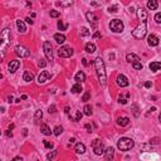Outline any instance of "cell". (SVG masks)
Listing matches in <instances>:
<instances>
[{"mask_svg": "<svg viewBox=\"0 0 161 161\" xmlns=\"http://www.w3.org/2000/svg\"><path fill=\"white\" fill-rule=\"evenodd\" d=\"M95 67H96V72H97L99 84H101L102 88H104L107 84V74H106V69H104L103 59L101 57H97L95 59Z\"/></svg>", "mask_w": 161, "mask_h": 161, "instance_id": "cell-1", "label": "cell"}, {"mask_svg": "<svg viewBox=\"0 0 161 161\" xmlns=\"http://www.w3.org/2000/svg\"><path fill=\"white\" fill-rule=\"evenodd\" d=\"M133 146H135L133 140L128 139V137H122V139H120L118 142H117V147L121 151H128V150H131Z\"/></svg>", "mask_w": 161, "mask_h": 161, "instance_id": "cell-2", "label": "cell"}, {"mask_svg": "<svg viewBox=\"0 0 161 161\" xmlns=\"http://www.w3.org/2000/svg\"><path fill=\"white\" fill-rule=\"evenodd\" d=\"M0 39H1V51L3 53H5V51H7V48L10 45V29L5 28L4 30H3L1 35H0Z\"/></svg>", "mask_w": 161, "mask_h": 161, "instance_id": "cell-3", "label": "cell"}, {"mask_svg": "<svg viewBox=\"0 0 161 161\" xmlns=\"http://www.w3.org/2000/svg\"><path fill=\"white\" fill-rule=\"evenodd\" d=\"M146 32H147V24H146V22H141V24L132 32V35L137 39H142L146 35Z\"/></svg>", "mask_w": 161, "mask_h": 161, "instance_id": "cell-4", "label": "cell"}, {"mask_svg": "<svg viewBox=\"0 0 161 161\" xmlns=\"http://www.w3.org/2000/svg\"><path fill=\"white\" fill-rule=\"evenodd\" d=\"M124 23H122V20L120 19H113L111 20L110 23V29L113 32V33H121V32H124Z\"/></svg>", "mask_w": 161, "mask_h": 161, "instance_id": "cell-5", "label": "cell"}, {"mask_svg": "<svg viewBox=\"0 0 161 161\" xmlns=\"http://www.w3.org/2000/svg\"><path fill=\"white\" fill-rule=\"evenodd\" d=\"M92 149H93V151H95L96 155H102V154H104L103 142H102L99 139H96L95 141L92 142Z\"/></svg>", "mask_w": 161, "mask_h": 161, "instance_id": "cell-6", "label": "cell"}, {"mask_svg": "<svg viewBox=\"0 0 161 161\" xmlns=\"http://www.w3.org/2000/svg\"><path fill=\"white\" fill-rule=\"evenodd\" d=\"M73 53H74V51H73L71 47H67V45H63L58 49V55L62 58H69L73 55Z\"/></svg>", "mask_w": 161, "mask_h": 161, "instance_id": "cell-7", "label": "cell"}, {"mask_svg": "<svg viewBox=\"0 0 161 161\" xmlns=\"http://www.w3.org/2000/svg\"><path fill=\"white\" fill-rule=\"evenodd\" d=\"M43 51H44V54L48 60H53V47H52L51 42H44L43 43Z\"/></svg>", "mask_w": 161, "mask_h": 161, "instance_id": "cell-8", "label": "cell"}, {"mask_svg": "<svg viewBox=\"0 0 161 161\" xmlns=\"http://www.w3.org/2000/svg\"><path fill=\"white\" fill-rule=\"evenodd\" d=\"M15 54L20 58H28L29 55H30V51H29L28 48H25V47H23V45H16L15 47Z\"/></svg>", "mask_w": 161, "mask_h": 161, "instance_id": "cell-9", "label": "cell"}, {"mask_svg": "<svg viewBox=\"0 0 161 161\" xmlns=\"http://www.w3.org/2000/svg\"><path fill=\"white\" fill-rule=\"evenodd\" d=\"M86 18H87V20H88V23L91 24V27H92L93 29L97 28V24H98V18H97V15H96L95 13H92V11H88V13L86 14Z\"/></svg>", "mask_w": 161, "mask_h": 161, "instance_id": "cell-10", "label": "cell"}, {"mask_svg": "<svg viewBox=\"0 0 161 161\" xmlns=\"http://www.w3.org/2000/svg\"><path fill=\"white\" fill-rule=\"evenodd\" d=\"M49 78H52V74H51V73L47 72V71H43V72L39 74V77H38V83H39V84L45 83V82L48 81Z\"/></svg>", "mask_w": 161, "mask_h": 161, "instance_id": "cell-11", "label": "cell"}, {"mask_svg": "<svg viewBox=\"0 0 161 161\" xmlns=\"http://www.w3.org/2000/svg\"><path fill=\"white\" fill-rule=\"evenodd\" d=\"M147 43H149V45H150V47H157V45H159V43H160V40H159V38H157L156 35L150 34L149 38H147Z\"/></svg>", "mask_w": 161, "mask_h": 161, "instance_id": "cell-12", "label": "cell"}, {"mask_svg": "<svg viewBox=\"0 0 161 161\" xmlns=\"http://www.w3.org/2000/svg\"><path fill=\"white\" fill-rule=\"evenodd\" d=\"M117 84H118L120 87H127L128 86V80L124 74H118L117 76Z\"/></svg>", "mask_w": 161, "mask_h": 161, "instance_id": "cell-13", "label": "cell"}, {"mask_svg": "<svg viewBox=\"0 0 161 161\" xmlns=\"http://www.w3.org/2000/svg\"><path fill=\"white\" fill-rule=\"evenodd\" d=\"M19 67H20L19 60H11V62L9 63V66H8V68H9V72L10 73H14V72L18 71Z\"/></svg>", "mask_w": 161, "mask_h": 161, "instance_id": "cell-14", "label": "cell"}, {"mask_svg": "<svg viewBox=\"0 0 161 161\" xmlns=\"http://www.w3.org/2000/svg\"><path fill=\"white\" fill-rule=\"evenodd\" d=\"M137 18L141 20V22H146V19H147V13H146V10L142 9V8L137 9Z\"/></svg>", "mask_w": 161, "mask_h": 161, "instance_id": "cell-15", "label": "cell"}, {"mask_svg": "<svg viewBox=\"0 0 161 161\" xmlns=\"http://www.w3.org/2000/svg\"><path fill=\"white\" fill-rule=\"evenodd\" d=\"M113 156H115V150H113V147H107L106 150H104V157H106V160H112Z\"/></svg>", "mask_w": 161, "mask_h": 161, "instance_id": "cell-16", "label": "cell"}, {"mask_svg": "<svg viewBox=\"0 0 161 161\" xmlns=\"http://www.w3.org/2000/svg\"><path fill=\"white\" fill-rule=\"evenodd\" d=\"M126 59H127V62H130V63L141 62V59H140L139 55H136V54H133V53H130V54L126 55Z\"/></svg>", "mask_w": 161, "mask_h": 161, "instance_id": "cell-17", "label": "cell"}, {"mask_svg": "<svg viewBox=\"0 0 161 161\" xmlns=\"http://www.w3.org/2000/svg\"><path fill=\"white\" fill-rule=\"evenodd\" d=\"M16 27H18V32L22 34L27 33V28H25V24L23 23V20H16Z\"/></svg>", "mask_w": 161, "mask_h": 161, "instance_id": "cell-18", "label": "cell"}, {"mask_svg": "<svg viewBox=\"0 0 161 161\" xmlns=\"http://www.w3.org/2000/svg\"><path fill=\"white\" fill-rule=\"evenodd\" d=\"M40 132H42L43 135H45V136H51L52 131H51V127H49L48 125L43 124L42 126H40Z\"/></svg>", "mask_w": 161, "mask_h": 161, "instance_id": "cell-19", "label": "cell"}, {"mask_svg": "<svg viewBox=\"0 0 161 161\" xmlns=\"http://www.w3.org/2000/svg\"><path fill=\"white\" fill-rule=\"evenodd\" d=\"M117 124L120 126H122V127H125V126H127L130 124V118L128 117H118L117 118Z\"/></svg>", "mask_w": 161, "mask_h": 161, "instance_id": "cell-20", "label": "cell"}, {"mask_svg": "<svg viewBox=\"0 0 161 161\" xmlns=\"http://www.w3.org/2000/svg\"><path fill=\"white\" fill-rule=\"evenodd\" d=\"M157 7H159V0H149L147 1V8L150 10L157 9Z\"/></svg>", "mask_w": 161, "mask_h": 161, "instance_id": "cell-21", "label": "cell"}, {"mask_svg": "<svg viewBox=\"0 0 161 161\" xmlns=\"http://www.w3.org/2000/svg\"><path fill=\"white\" fill-rule=\"evenodd\" d=\"M54 39L58 44H63V43L66 42V35H64V34H60V33L54 34Z\"/></svg>", "mask_w": 161, "mask_h": 161, "instance_id": "cell-22", "label": "cell"}, {"mask_svg": "<svg viewBox=\"0 0 161 161\" xmlns=\"http://www.w3.org/2000/svg\"><path fill=\"white\" fill-rule=\"evenodd\" d=\"M74 80L77 81V83H81V82H84V81H86V74H84V73L82 72V71H81V72H78L77 74L74 76Z\"/></svg>", "mask_w": 161, "mask_h": 161, "instance_id": "cell-23", "label": "cell"}, {"mask_svg": "<svg viewBox=\"0 0 161 161\" xmlns=\"http://www.w3.org/2000/svg\"><path fill=\"white\" fill-rule=\"evenodd\" d=\"M23 80H24L25 82H32V81L34 80L33 73L29 72V71H25V72H24V74H23Z\"/></svg>", "mask_w": 161, "mask_h": 161, "instance_id": "cell-24", "label": "cell"}, {"mask_svg": "<svg viewBox=\"0 0 161 161\" xmlns=\"http://www.w3.org/2000/svg\"><path fill=\"white\" fill-rule=\"evenodd\" d=\"M128 98H130V93H125V95H120V97H118V102L120 103H122V104H126L127 103V101H128Z\"/></svg>", "mask_w": 161, "mask_h": 161, "instance_id": "cell-25", "label": "cell"}, {"mask_svg": "<svg viewBox=\"0 0 161 161\" xmlns=\"http://www.w3.org/2000/svg\"><path fill=\"white\" fill-rule=\"evenodd\" d=\"M74 150H76L77 154H84V152H86V146H84L83 143L80 142V143H77V145H76Z\"/></svg>", "mask_w": 161, "mask_h": 161, "instance_id": "cell-26", "label": "cell"}, {"mask_svg": "<svg viewBox=\"0 0 161 161\" xmlns=\"http://www.w3.org/2000/svg\"><path fill=\"white\" fill-rule=\"evenodd\" d=\"M150 69L152 72H157L159 69H161V63L160 62H152V63H150Z\"/></svg>", "mask_w": 161, "mask_h": 161, "instance_id": "cell-27", "label": "cell"}, {"mask_svg": "<svg viewBox=\"0 0 161 161\" xmlns=\"http://www.w3.org/2000/svg\"><path fill=\"white\" fill-rule=\"evenodd\" d=\"M86 52L87 53H95L96 52V44L95 43H87L86 44Z\"/></svg>", "mask_w": 161, "mask_h": 161, "instance_id": "cell-28", "label": "cell"}, {"mask_svg": "<svg viewBox=\"0 0 161 161\" xmlns=\"http://www.w3.org/2000/svg\"><path fill=\"white\" fill-rule=\"evenodd\" d=\"M73 1H74V0H60L59 4H60V7H63V8H68L73 4Z\"/></svg>", "mask_w": 161, "mask_h": 161, "instance_id": "cell-29", "label": "cell"}, {"mask_svg": "<svg viewBox=\"0 0 161 161\" xmlns=\"http://www.w3.org/2000/svg\"><path fill=\"white\" fill-rule=\"evenodd\" d=\"M83 112H84V115L86 116H91L92 115V107L88 106V104H86V106L83 107Z\"/></svg>", "mask_w": 161, "mask_h": 161, "instance_id": "cell-30", "label": "cell"}, {"mask_svg": "<svg viewBox=\"0 0 161 161\" xmlns=\"http://www.w3.org/2000/svg\"><path fill=\"white\" fill-rule=\"evenodd\" d=\"M81 91H82V86H81L80 83L74 84V86L72 87V92L73 93H81Z\"/></svg>", "mask_w": 161, "mask_h": 161, "instance_id": "cell-31", "label": "cell"}, {"mask_svg": "<svg viewBox=\"0 0 161 161\" xmlns=\"http://www.w3.org/2000/svg\"><path fill=\"white\" fill-rule=\"evenodd\" d=\"M53 131H54L53 133L55 135V136H59V135L63 132V127H62V126H57V127H55Z\"/></svg>", "mask_w": 161, "mask_h": 161, "instance_id": "cell-32", "label": "cell"}, {"mask_svg": "<svg viewBox=\"0 0 161 161\" xmlns=\"http://www.w3.org/2000/svg\"><path fill=\"white\" fill-rule=\"evenodd\" d=\"M57 155H58V151H57V150H54V151H52V152H49V154H48V155H47V159H48V160H53V159H54V157H55V156H57Z\"/></svg>", "mask_w": 161, "mask_h": 161, "instance_id": "cell-33", "label": "cell"}, {"mask_svg": "<svg viewBox=\"0 0 161 161\" xmlns=\"http://www.w3.org/2000/svg\"><path fill=\"white\" fill-rule=\"evenodd\" d=\"M42 117H43V112L40 110H38L37 112H35V115H34V120H35V121H39Z\"/></svg>", "mask_w": 161, "mask_h": 161, "instance_id": "cell-34", "label": "cell"}, {"mask_svg": "<svg viewBox=\"0 0 161 161\" xmlns=\"http://www.w3.org/2000/svg\"><path fill=\"white\" fill-rule=\"evenodd\" d=\"M49 15H51L52 18H59V16H60V13H59V11H57V10H51Z\"/></svg>", "mask_w": 161, "mask_h": 161, "instance_id": "cell-35", "label": "cell"}, {"mask_svg": "<svg viewBox=\"0 0 161 161\" xmlns=\"http://www.w3.org/2000/svg\"><path fill=\"white\" fill-rule=\"evenodd\" d=\"M81 35H83V37H88V35H91V32H89L87 28H82V30H81Z\"/></svg>", "mask_w": 161, "mask_h": 161, "instance_id": "cell-36", "label": "cell"}, {"mask_svg": "<svg viewBox=\"0 0 161 161\" xmlns=\"http://www.w3.org/2000/svg\"><path fill=\"white\" fill-rule=\"evenodd\" d=\"M81 118H82V112H81V111H76L74 121H76V122H78V121H81Z\"/></svg>", "mask_w": 161, "mask_h": 161, "instance_id": "cell-37", "label": "cell"}, {"mask_svg": "<svg viewBox=\"0 0 161 161\" xmlns=\"http://www.w3.org/2000/svg\"><path fill=\"white\" fill-rule=\"evenodd\" d=\"M132 67H133L135 69H140V71L142 69V64H141V62H135V63H132Z\"/></svg>", "mask_w": 161, "mask_h": 161, "instance_id": "cell-38", "label": "cell"}, {"mask_svg": "<svg viewBox=\"0 0 161 161\" xmlns=\"http://www.w3.org/2000/svg\"><path fill=\"white\" fill-rule=\"evenodd\" d=\"M139 107H137V104H132V112H133V115L135 117H139Z\"/></svg>", "mask_w": 161, "mask_h": 161, "instance_id": "cell-39", "label": "cell"}, {"mask_svg": "<svg viewBox=\"0 0 161 161\" xmlns=\"http://www.w3.org/2000/svg\"><path fill=\"white\" fill-rule=\"evenodd\" d=\"M89 97H91V93H89V92H86V93L83 95V97H82V101H83V102H87V101L89 99Z\"/></svg>", "mask_w": 161, "mask_h": 161, "instance_id": "cell-40", "label": "cell"}, {"mask_svg": "<svg viewBox=\"0 0 161 161\" xmlns=\"http://www.w3.org/2000/svg\"><path fill=\"white\" fill-rule=\"evenodd\" d=\"M67 27H68V25H64L63 23H62V20H59V22H58V28H59L60 30H66Z\"/></svg>", "mask_w": 161, "mask_h": 161, "instance_id": "cell-41", "label": "cell"}, {"mask_svg": "<svg viewBox=\"0 0 161 161\" xmlns=\"http://www.w3.org/2000/svg\"><path fill=\"white\" fill-rule=\"evenodd\" d=\"M155 20H156L157 24H161V13H157L156 15H155Z\"/></svg>", "mask_w": 161, "mask_h": 161, "instance_id": "cell-42", "label": "cell"}, {"mask_svg": "<svg viewBox=\"0 0 161 161\" xmlns=\"http://www.w3.org/2000/svg\"><path fill=\"white\" fill-rule=\"evenodd\" d=\"M38 66L40 67V68H44V67L47 66V63H45V60H43V59H40L39 62H38Z\"/></svg>", "mask_w": 161, "mask_h": 161, "instance_id": "cell-43", "label": "cell"}, {"mask_svg": "<svg viewBox=\"0 0 161 161\" xmlns=\"http://www.w3.org/2000/svg\"><path fill=\"white\" fill-rule=\"evenodd\" d=\"M44 146L47 149H53V143L49 142V141H44Z\"/></svg>", "mask_w": 161, "mask_h": 161, "instance_id": "cell-44", "label": "cell"}, {"mask_svg": "<svg viewBox=\"0 0 161 161\" xmlns=\"http://www.w3.org/2000/svg\"><path fill=\"white\" fill-rule=\"evenodd\" d=\"M108 11H110V13H116V11H117V7H116V5L110 7V8H108Z\"/></svg>", "mask_w": 161, "mask_h": 161, "instance_id": "cell-45", "label": "cell"}, {"mask_svg": "<svg viewBox=\"0 0 161 161\" xmlns=\"http://www.w3.org/2000/svg\"><path fill=\"white\" fill-rule=\"evenodd\" d=\"M48 112H49V113H55V106H54V104H52V106L49 107Z\"/></svg>", "mask_w": 161, "mask_h": 161, "instance_id": "cell-46", "label": "cell"}, {"mask_svg": "<svg viewBox=\"0 0 161 161\" xmlns=\"http://www.w3.org/2000/svg\"><path fill=\"white\" fill-rule=\"evenodd\" d=\"M84 127L87 128V131H88V132H92V126H91L89 124H87L86 126H84Z\"/></svg>", "mask_w": 161, "mask_h": 161, "instance_id": "cell-47", "label": "cell"}, {"mask_svg": "<svg viewBox=\"0 0 161 161\" xmlns=\"http://www.w3.org/2000/svg\"><path fill=\"white\" fill-rule=\"evenodd\" d=\"M101 37V34H99V32H96L95 34H93V38H95V39H97V38H99Z\"/></svg>", "mask_w": 161, "mask_h": 161, "instance_id": "cell-48", "label": "cell"}, {"mask_svg": "<svg viewBox=\"0 0 161 161\" xmlns=\"http://www.w3.org/2000/svg\"><path fill=\"white\" fill-rule=\"evenodd\" d=\"M151 86H152L151 82H146V83H145V87H146V88H150Z\"/></svg>", "mask_w": 161, "mask_h": 161, "instance_id": "cell-49", "label": "cell"}, {"mask_svg": "<svg viewBox=\"0 0 161 161\" xmlns=\"http://www.w3.org/2000/svg\"><path fill=\"white\" fill-rule=\"evenodd\" d=\"M82 63H83V66H88V62H87L86 58H83V59H82Z\"/></svg>", "mask_w": 161, "mask_h": 161, "instance_id": "cell-50", "label": "cell"}, {"mask_svg": "<svg viewBox=\"0 0 161 161\" xmlns=\"http://www.w3.org/2000/svg\"><path fill=\"white\" fill-rule=\"evenodd\" d=\"M25 20H27V23H28V24H30V25L33 24V20H32L30 18H27V19H25Z\"/></svg>", "mask_w": 161, "mask_h": 161, "instance_id": "cell-51", "label": "cell"}, {"mask_svg": "<svg viewBox=\"0 0 161 161\" xmlns=\"http://www.w3.org/2000/svg\"><path fill=\"white\" fill-rule=\"evenodd\" d=\"M23 135H24V136H27V135H28V130H27V128H24V130H23Z\"/></svg>", "mask_w": 161, "mask_h": 161, "instance_id": "cell-52", "label": "cell"}, {"mask_svg": "<svg viewBox=\"0 0 161 161\" xmlns=\"http://www.w3.org/2000/svg\"><path fill=\"white\" fill-rule=\"evenodd\" d=\"M8 102H9V103L13 102V96H9V97H8Z\"/></svg>", "mask_w": 161, "mask_h": 161, "instance_id": "cell-53", "label": "cell"}, {"mask_svg": "<svg viewBox=\"0 0 161 161\" xmlns=\"http://www.w3.org/2000/svg\"><path fill=\"white\" fill-rule=\"evenodd\" d=\"M13 160H14V161H18V160H23V159H22V157H20V156H16V157H14Z\"/></svg>", "mask_w": 161, "mask_h": 161, "instance_id": "cell-54", "label": "cell"}, {"mask_svg": "<svg viewBox=\"0 0 161 161\" xmlns=\"http://www.w3.org/2000/svg\"><path fill=\"white\" fill-rule=\"evenodd\" d=\"M7 136H8V137H11V136H13V135H11V132H10V130L7 132Z\"/></svg>", "mask_w": 161, "mask_h": 161, "instance_id": "cell-55", "label": "cell"}, {"mask_svg": "<svg viewBox=\"0 0 161 161\" xmlns=\"http://www.w3.org/2000/svg\"><path fill=\"white\" fill-rule=\"evenodd\" d=\"M66 113H67V115L69 113V107H66Z\"/></svg>", "mask_w": 161, "mask_h": 161, "instance_id": "cell-56", "label": "cell"}, {"mask_svg": "<svg viewBox=\"0 0 161 161\" xmlns=\"http://www.w3.org/2000/svg\"><path fill=\"white\" fill-rule=\"evenodd\" d=\"M27 98H28L27 95H23V96H22V99H27Z\"/></svg>", "mask_w": 161, "mask_h": 161, "instance_id": "cell-57", "label": "cell"}, {"mask_svg": "<svg viewBox=\"0 0 161 161\" xmlns=\"http://www.w3.org/2000/svg\"><path fill=\"white\" fill-rule=\"evenodd\" d=\"M159 120H160V122H161V113H160V116H159Z\"/></svg>", "mask_w": 161, "mask_h": 161, "instance_id": "cell-58", "label": "cell"}]
</instances>
